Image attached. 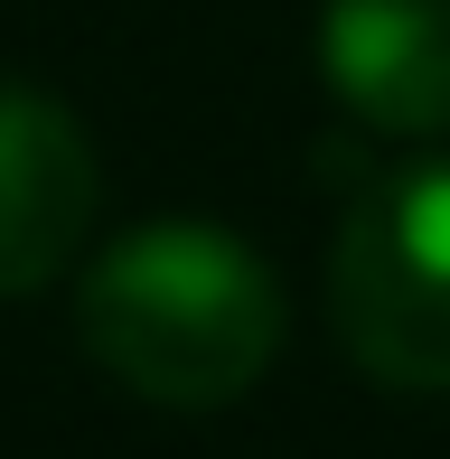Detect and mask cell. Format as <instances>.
<instances>
[{
	"mask_svg": "<svg viewBox=\"0 0 450 459\" xmlns=\"http://www.w3.org/2000/svg\"><path fill=\"white\" fill-rule=\"evenodd\" d=\"M75 338L160 412H225L281 357V281L244 235L160 216L94 244L75 273Z\"/></svg>",
	"mask_w": 450,
	"mask_h": 459,
	"instance_id": "cell-1",
	"label": "cell"
},
{
	"mask_svg": "<svg viewBox=\"0 0 450 459\" xmlns=\"http://www.w3.org/2000/svg\"><path fill=\"white\" fill-rule=\"evenodd\" d=\"M338 347L394 394H450V160L385 169L329 244Z\"/></svg>",
	"mask_w": 450,
	"mask_h": 459,
	"instance_id": "cell-2",
	"label": "cell"
},
{
	"mask_svg": "<svg viewBox=\"0 0 450 459\" xmlns=\"http://www.w3.org/2000/svg\"><path fill=\"white\" fill-rule=\"evenodd\" d=\"M94 235V141L48 85L0 75V300H29Z\"/></svg>",
	"mask_w": 450,
	"mask_h": 459,
	"instance_id": "cell-3",
	"label": "cell"
},
{
	"mask_svg": "<svg viewBox=\"0 0 450 459\" xmlns=\"http://www.w3.org/2000/svg\"><path fill=\"white\" fill-rule=\"evenodd\" d=\"M319 75L366 132H450V0H329Z\"/></svg>",
	"mask_w": 450,
	"mask_h": 459,
	"instance_id": "cell-4",
	"label": "cell"
}]
</instances>
